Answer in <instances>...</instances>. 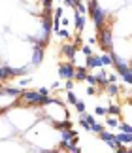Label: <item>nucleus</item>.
I'll use <instances>...</instances> for the list:
<instances>
[{"label": "nucleus", "mask_w": 132, "mask_h": 153, "mask_svg": "<svg viewBox=\"0 0 132 153\" xmlns=\"http://www.w3.org/2000/svg\"><path fill=\"white\" fill-rule=\"evenodd\" d=\"M98 40H100V48L104 49L106 53H111V51H113V34H111V30H110L108 27L100 28Z\"/></svg>", "instance_id": "obj_2"}, {"label": "nucleus", "mask_w": 132, "mask_h": 153, "mask_svg": "<svg viewBox=\"0 0 132 153\" xmlns=\"http://www.w3.org/2000/svg\"><path fill=\"white\" fill-rule=\"evenodd\" d=\"M76 11H77V13H83V15H85V13H87V6L83 4V2L76 4Z\"/></svg>", "instance_id": "obj_20"}, {"label": "nucleus", "mask_w": 132, "mask_h": 153, "mask_svg": "<svg viewBox=\"0 0 132 153\" xmlns=\"http://www.w3.org/2000/svg\"><path fill=\"white\" fill-rule=\"evenodd\" d=\"M119 131H121V132H128V134H132V127L128 125V123H121V125H119Z\"/></svg>", "instance_id": "obj_19"}, {"label": "nucleus", "mask_w": 132, "mask_h": 153, "mask_svg": "<svg viewBox=\"0 0 132 153\" xmlns=\"http://www.w3.org/2000/svg\"><path fill=\"white\" fill-rule=\"evenodd\" d=\"M57 72H59V78L61 79H74V76H76V64H72V62H61L59 64V68H57Z\"/></svg>", "instance_id": "obj_3"}, {"label": "nucleus", "mask_w": 132, "mask_h": 153, "mask_svg": "<svg viewBox=\"0 0 132 153\" xmlns=\"http://www.w3.org/2000/svg\"><path fill=\"white\" fill-rule=\"evenodd\" d=\"M94 114L96 115H108V108L106 106H96V108H94Z\"/></svg>", "instance_id": "obj_18"}, {"label": "nucleus", "mask_w": 132, "mask_h": 153, "mask_svg": "<svg viewBox=\"0 0 132 153\" xmlns=\"http://www.w3.org/2000/svg\"><path fill=\"white\" fill-rule=\"evenodd\" d=\"M127 153H132V149H127Z\"/></svg>", "instance_id": "obj_30"}, {"label": "nucleus", "mask_w": 132, "mask_h": 153, "mask_svg": "<svg viewBox=\"0 0 132 153\" xmlns=\"http://www.w3.org/2000/svg\"><path fill=\"white\" fill-rule=\"evenodd\" d=\"M28 83H30V78H25V79L19 81V85H28Z\"/></svg>", "instance_id": "obj_27"}, {"label": "nucleus", "mask_w": 132, "mask_h": 153, "mask_svg": "<svg viewBox=\"0 0 132 153\" xmlns=\"http://www.w3.org/2000/svg\"><path fill=\"white\" fill-rule=\"evenodd\" d=\"M57 36H59V38H64V40H68V38H70V32L66 30V28H61V30L57 32Z\"/></svg>", "instance_id": "obj_22"}, {"label": "nucleus", "mask_w": 132, "mask_h": 153, "mask_svg": "<svg viewBox=\"0 0 132 153\" xmlns=\"http://www.w3.org/2000/svg\"><path fill=\"white\" fill-rule=\"evenodd\" d=\"M119 114H121V108H119V106H115V104H111L110 108H108V115H111V117H117Z\"/></svg>", "instance_id": "obj_14"}, {"label": "nucleus", "mask_w": 132, "mask_h": 153, "mask_svg": "<svg viewBox=\"0 0 132 153\" xmlns=\"http://www.w3.org/2000/svg\"><path fill=\"white\" fill-rule=\"evenodd\" d=\"M106 91H108V95L115 97V95H117V91H119V85H117V83H108V87H106Z\"/></svg>", "instance_id": "obj_16"}, {"label": "nucleus", "mask_w": 132, "mask_h": 153, "mask_svg": "<svg viewBox=\"0 0 132 153\" xmlns=\"http://www.w3.org/2000/svg\"><path fill=\"white\" fill-rule=\"evenodd\" d=\"M79 51H81V53H83V55H85L87 59L94 55V53H93V48H91V45H89V44H85V45H81V48H79Z\"/></svg>", "instance_id": "obj_13"}, {"label": "nucleus", "mask_w": 132, "mask_h": 153, "mask_svg": "<svg viewBox=\"0 0 132 153\" xmlns=\"http://www.w3.org/2000/svg\"><path fill=\"white\" fill-rule=\"evenodd\" d=\"M61 51H62V55H66V57L70 59V62H72V61H74V57L77 55V51H79V48L74 45V44H64Z\"/></svg>", "instance_id": "obj_7"}, {"label": "nucleus", "mask_w": 132, "mask_h": 153, "mask_svg": "<svg viewBox=\"0 0 132 153\" xmlns=\"http://www.w3.org/2000/svg\"><path fill=\"white\" fill-rule=\"evenodd\" d=\"M117 74H110V76H108V81H110V83H117Z\"/></svg>", "instance_id": "obj_23"}, {"label": "nucleus", "mask_w": 132, "mask_h": 153, "mask_svg": "<svg viewBox=\"0 0 132 153\" xmlns=\"http://www.w3.org/2000/svg\"><path fill=\"white\" fill-rule=\"evenodd\" d=\"M117 153H127V149H125V146H119V148L115 149Z\"/></svg>", "instance_id": "obj_28"}, {"label": "nucleus", "mask_w": 132, "mask_h": 153, "mask_svg": "<svg viewBox=\"0 0 132 153\" xmlns=\"http://www.w3.org/2000/svg\"><path fill=\"white\" fill-rule=\"evenodd\" d=\"M106 117H108V119H106L108 127H111V128H119V125H121V123H119L117 117H111V115H106Z\"/></svg>", "instance_id": "obj_12"}, {"label": "nucleus", "mask_w": 132, "mask_h": 153, "mask_svg": "<svg viewBox=\"0 0 132 153\" xmlns=\"http://www.w3.org/2000/svg\"><path fill=\"white\" fill-rule=\"evenodd\" d=\"M87 76H89V72H87V68H85V66H77V68H76L74 81H85V79H87Z\"/></svg>", "instance_id": "obj_10"}, {"label": "nucleus", "mask_w": 132, "mask_h": 153, "mask_svg": "<svg viewBox=\"0 0 132 153\" xmlns=\"http://www.w3.org/2000/svg\"><path fill=\"white\" fill-rule=\"evenodd\" d=\"M66 100H68V104H72V106H76V102L79 100V98L76 97V93H74V91H68V93H66Z\"/></svg>", "instance_id": "obj_15"}, {"label": "nucleus", "mask_w": 132, "mask_h": 153, "mask_svg": "<svg viewBox=\"0 0 132 153\" xmlns=\"http://www.w3.org/2000/svg\"><path fill=\"white\" fill-rule=\"evenodd\" d=\"M85 81H87V83L91 85V87H96V85H98V78H96V76H94V74H89Z\"/></svg>", "instance_id": "obj_17"}, {"label": "nucleus", "mask_w": 132, "mask_h": 153, "mask_svg": "<svg viewBox=\"0 0 132 153\" xmlns=\"http://www.w3.org/2000/svg\"><path fill=\"white\" fill-rule=\"evenodd\" d=\"M85 23H87V15L77 13V11H76V15H74V25H76V28H77L79 32L85 28Z\"/></svg>", "instance_id": "obj_9"}, {"label": "nucleus", "mask_w": 132, "mask_h": 153, "mask_svg": "<svg viewBox=\"0 0 132 153\" xmlns=\"http://www.w3.org/2000/svg\"><path fill=\"white\" fill-rule=\"evenodd\" d=\"M79 2H83V0H72V4H74V8H76V4H79Z\"/></svg>", "instance_id": "obj_29"}, {"label": "nucleus", "mask_w": 132, "mask_h": 153, "mask_svg": "<svg viewBox=\"0 0 132 153\" xmlns=\"http://www.w3.org/2000/svg\"><path fill=\"white\" fill-rule=\"evenodd\" d=\"M100 61H102V66H111V64H113L111 53H102V55H100Z\"/></svg>", "instance_id": "obj_11"}, {"label": "nucleus", "mask_w": 132, "mask_h": 153, "mask_svg": "<svg viewBox=\"0 0 132 153\" xmlns=\"http://www.w3.org/2000/svg\"><path fill=\"white\" fill-rule=\"evenodd\" d=\"M85 68H87V70H93V68H104V66H102V61H100V55H93V57H89V59H87V62H85Z\"/></svg>", "instance_id": "obj_8"}, {"label": "nucleus", "mask_w": 132, "mask_h": 153, "mask_svg": "<svg viewBox=\"0 0 132 153\" xmlns=\"http://www.w3.org/2000/svg\"><path fill=\"white\" fill-rule=\"evenodd\" d=\"M87 11L91 13V19H93L94 27H96L98 30L106 27V23H108V10L102 8L96 0H89V2H87Z\"/></svg>", "instance_id": "obj_1"}, {"label": "nucleus", "mask_w": 132, "mask_h": 153, "mask_svg": "<svg viewBox=\"0 0 132 153\" xmlns=\"http://www.w3.org/2000/svg\"><path fill=\"white\" fill-rule=\"evenodd\" d=\"M76 110L79 111V114H85V102H83V100H77L76 102Z\"/></svg>", "instance_id": "obj_21"}, {"label": "nucleus", "mask_w": 132, "mask_h": 153, "mask_svg": "<svg viewBox=\"0 0 132 153\" xmlns=\"http://www.w3.org/2000/svg\"><path fill=\"white\" fill-rule=\"evenodd\" d=\"M38 93H40V95H44V97H49V89H47V87H42V89H38Z\"/></svg>", "instance_id": "obj_25"}, {"label": "nucleus", "mask_w": 132, "mask_h": 153, "mask_svg": "<svg viewBox=\"0 0 132 153\" xmlns=\"http://www.w3.org/2000/svg\"><path fill=\"white\" fill-rule=\"evenodd\" d=\"M94 93H96V87H91V85H89V89H87V95H89V97H93Z\"/></svg>", "instance_id": "obj_26"}, {"label": "nucleus", "mask_w": 132, "mask_h": 153, "mask_svg": "<svg viewBox=\"0 0 132 153\" xmlns=\"http://www.w3.org/2000/svg\"><path fill=\"white\" fill-rule=\"evenodd\" d=\"M100 138H102V142H104V144H108L111 149H117L119 146H121V144H119L117 140H115V136H113L111 132H108V131H104V132H102V134H100Z\"/></svg>", "instance_id": "obj_5"}, {"label": "nucleus", "mask_w": 132, "mask_h": 153, "mask_svg": "<svg viewBox=\"0 0 132 153\" xmlns=\"http://www.w3.org/2000/svg\"><path fill=\"white\" fill-rule=\"evenodd\" d=\"M64 87H66V91H72V87H74V79H68L64 83Z\"/></svg>", "instance_id": "obj_24"}, {"label": "nucleus", "mask_w": 132, "mask_h": 153, "mask_svg": "<svg viewBox=\"0 0 132 153\" xmlns=\"http://www.w3.org/2000/svg\"><path fill=\"white\" fill-rule=\"evenodd\" d=\"M42 59H44V45H42V44H34L32 45V61L28 64H30L32 68H36L42 62Z\"/></svg>", "instance_id": "obj_4"}, {"label": "nucleus", "mask_w": 132, "mask_h": 153, "mask_svg": "<svg viewBox=\"0 0 132 153\" xmlns=\"http://www.w3.org/2000/svg\"><path fill=\"white\" fill-rule=\"evenodd\" d=\"M15 76V68L10 66V64H0V81L4 79H10Z\"/></svg>", "instance_id": "obj_6"}]
</instances>
